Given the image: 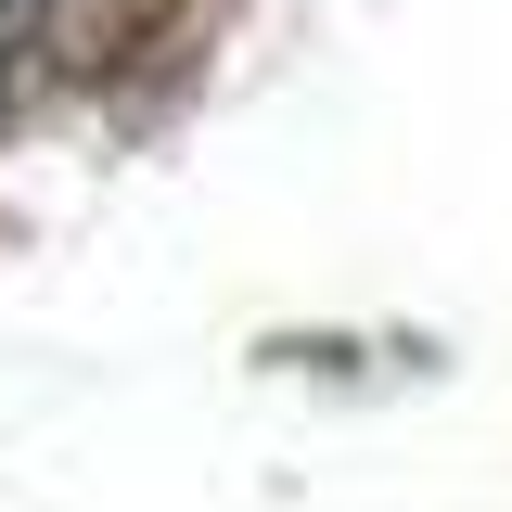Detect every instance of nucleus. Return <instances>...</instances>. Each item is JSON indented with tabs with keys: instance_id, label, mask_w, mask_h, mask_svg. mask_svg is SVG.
I'll use <instances>...</instances> for the list:
<instances>
[{
	"instance_id": "f257e3e1",
	"label": "nucleus",
	"mask_w": 512,
	"mask_h": 512,
	"mask_svg": "<svg viewBox=\"0 0 512 512\" xmlns=\"http://www.w3.org/2000/svg\"><path fill=\"white\" fill-rule=\"evenodd\" d=\"M0 13H13V26H52V13H64V0H0Z\"/></svg>"
}]
</instances>
